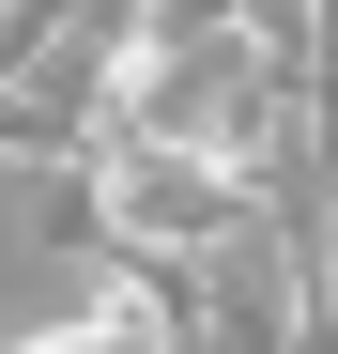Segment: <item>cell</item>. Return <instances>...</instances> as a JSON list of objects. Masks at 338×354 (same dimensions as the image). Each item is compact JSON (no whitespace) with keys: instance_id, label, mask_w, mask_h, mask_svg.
Masks as SVG:
<instances>
[{"instance_id":"6da1fadb","label":"cell","mask_w":338,"mask_h":354,"mask_svg":"<svg viewBox=\"0 0 338 354\" xmlns=\"http://www.w3.org/2000/svg\"><path fill=\"white\" fill-rule=\"evenodd\" d=\"M185 339H200V308L169 262H92L62 324H16L0 354H185Z\"/></svg>"}]
</instances>
